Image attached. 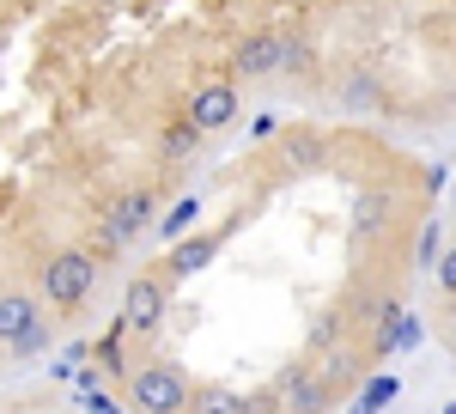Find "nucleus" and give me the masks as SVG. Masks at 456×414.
<instances>
[{
    "instance_id": "1",
    "label": "nucleus",
    "mask_w": 456,
    "mask_h": 414,
    "mask_svg": "<svg viewBox=\"0 0 456 414\" xmlns=\"http://www.w3.org/2000/svg\"><path fill=\"white\" fill-rule=\"evenodd\" d=\"M92 280H98V256H92V250H61V256H49V262H43L37 293H43V305L73 310L86 293H92Z\"/></svg>"
},
{
    "instance_id": "2",
    "label": "nucleus",
    "mask_w": 456,
    "mask_h": 414,
    "mask_svg": "<svg viewBox=\"0 0 456 414\" xmlns=\"http://www.w3.org/2000/svg\"><path fill=\"white\" fill-rule=\"evenodd\" d=\"M128 402L152 414H176V409H189V378L176 366H146L141 378L128 384Z\"/></svg>"
},
{
    "instance_id": "3",
    "label": "nucleus",
    "mask_w": 456,
    "mask_h": 414,
    "mask_svg": "<svg viewBox=\"0 0 456 414\" xmlns=\"http://www.w3.org/2000/svg\"><path fill=\"white\" fill-rule=\"evenodd\" d=\"M146 226H152V195L146 189H128V195H116L104 207V244H128V238H141Z\"/></svg>"
},
{
    "instance_id": "4",
    "label": "nucleus",
    "mask_w": 456,
    "mask_h": 414,
    "mask_svg": "<svg viewBox=\"0 0 456 414\" xmlns=\"http://www.w3.org/2000/svg\"><path fill=\"white\" fill-rule=\"evenodd\" d=\"M189 122H195V135L232 128V122H238V92H232V86H201L195 104H189Z\"/></svg>"
},
{
    "instance_id": "5",
    "label": "nucleus",
    "mask_w": 456,
    "mask_h": 414,
    "mask_svg": "<svg viewBox=\"0 0 456 414\" xmlns=\"http://www.w3.org/2000/svg\"><path fill=\"white\" fill-rule=\"evenodd\" d=\"M165 305H171V286H165V280H134L128 299H122V317H128L134 329H152V323L165 317Z\"/></svg>"
},
{
    "instance_id": "6",
    "label": "nucleus",
    "mask_w": 456,
    "mask_h": 414,
    "mask_svg": "<svg viewBox=\"0 0 456 414\" xmlns=\"http://www.w3.org/2000/svg\"><path fill=\"white\" fill-rule=\"evenodd\" d=\"M281 43H286V37H274V31H249L244 43H238V68H244V79H268V73H281Z\"/></svg>"
},
{
    "instance_id": "7",
    "label": "nucleus",
    "mask_w": 456,
    "mask_h": 414,
    "mask_svg": "<svg viewBox=\"0 0 456 414\" xmlns=\"http://www.w3.org/2000/svg\"><path fill=\"white\" fill-rule=\"evenodd\" d=\"M37 317H43V310H37L31 293H0V347H6V342H19V335L31 329Z\"/></svg>"
},
{
    "instance_id": "8",
    "label": "nucleus",
    "mask_w": 456,
    "mask_h": 414,
    "mask_svg": "<svg viewBox=\"0 0 456 414\" xmlns=\"http://www.w3.org/2000/svg\"><path fill=\"white\" fill-rule=\"evenodd\" d=\"M208 256H213V238H195V244H183L171 256V275H195V269H208Z\"/></svg>"
},
{
    "instance_id": "9",
    "label": "nucleus",
    "mask_w": 456,
    "mask_h": 414,
    "mask_svg": "<svg viewBox=\"0 0 456 414\" xmlns=\"http://www.w3.org/2000/svg\"><path fill=\"white\" fill-rule=\"evenodd\" d=\"M12 347V360H31V353H43V347H49V323H43V317H37L31 329H25V335H19V342H6Z\"/></svg>"
},
{
    "instance_id": "10",
    "label": "nucleus",
    "mask_w": 456,
    "mask_h": 414,
    "mask_svg": "<svg viewBox=\"0 0 456 414\" xmlns=\"http://www.w3.org/2000/svg\"><path fill=\"white\" fill-rule=\"evenodd\" d=\"M195 213H201V202H195V195H183V202H176L171 213H165V238H176V232H189V226H195Z\"/></svg>"
},
{
    "instance_id": "11",
    "label": "nucleus",
    "mask_w": 456,
    "mask_h": 414,
    "mask_svg": "<svg viewBox=\"0 0 456 414\" xmlns=\"http://www.w3.org/2000/svg\"><path fill=\"white\" fill-rule=\"evenodd\" d=\"M384 219V195H359V213H353V232H378Z\"/></svg>"
},
{
    "instance_id": "12",
    "label": "nucleus",
    "mask_w": 456,
    "mask_h": 414,
    "mask_svg": "<svg viewBox=\"0 0 456 414\" xmlns=\"http://www.w3.org/2000/svg\"><path fill=\"white\" fill-rule=\"evenodd\" d=\"M432 275H438V286H444V293L456 299V244H451V250H438V262H432Z\"/></svg>"
},
{
    "instance_id": "13",
    "label": "nucleus",
    "mask_w": 456,
    "mask_h": 414,
    "mask_svg": "<svg viewBox=\"0 0 456 414\" xmlns=\"http://www.w3.org/2000/svg\"><path fill=\"white\" fill-rule=\"evenodd\" d=\"M414 262H420V269H432V262H438V219H426V232H420V250H414Z\"/></svg>"
},
{
    "instance_id": "14",
    "label": "nucleus",
    "mask_w": 456,
    "mask_h": 414,
    "mask_svg": "<svg viewBox=\"0 0 456 414\" xmlns=\"http://www.w3.org/2000/svg\"><path fill=\"white\" fill-rule=\"evenodd\" d=\"M281 68L305 73V68H311V43H281Z\"/></svg>"
},
{
    "instance_id": "15",
    "label": "nucleus",
    "mask_w": 456,
    "mask_h": 414,
    "mask_svg": "<svg viewBox=\"0 0 456 414\" xmlns=\"http://www.w3.org/2000/svg\"><path fill=\"white\" fill-rule=\"evenodd\" d=\"M389 396H395V378H378V384H365V409H384Z\"/></svg>"
}]
</instances>
